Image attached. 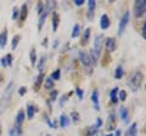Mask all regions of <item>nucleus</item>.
I'll use <instances>...</instances> for the list:
<instances>
[{"instance_id":"473e14b6","label":"nucleus","mask_w":146,"mask_h":136,"mask_svg":"<svg viewBox=\"0 0 146 136\" xmlns=\"http://www.w3.org/2000/svg\"><path fill=\"white\" fill-rule=\"evenodd\" d=\"M18 16H20V11H18V9L13 7V10H12V20L16 21L18 18Z\"/></svg>"},{"instance_id":"1a4fd4ad","label":"nucleus","mask_w":146,"mask_h":136,"mask_svg":"<svg viewBox=\"0 0 146 136\" xmlns=\"http://www.w3.org/2000/svg\"><path fill=\"white\" fill-rule=\"evenodd\" d=\"M119 116H121V119L123 120V123H129V112H128L127 107H122L119 110Z\"/></svg>"},{"instance_id":"bb28decb","label":"nucleus","mask_w":146,"mask_h":136,"mask_svg":"<svg viewBox=\"0 0 146 136\" xmlns=\"http://www.w3.org/2000/svg\"><path fill=\"white\" fill-rule=\"evenodd\" d=\"M20 39H21V35H18V34H16L15 37H13V39H12V44H11L12 50H15V49L17 48L18 43H20Z\"/></svg>"},{"instance_id":"a19ab883","label":"nucleus","mask_w":146,"mask_h":136,"mask_svg":"<svg viewBox=\"0 0 146 136\" xmlns=\"http://www.w3.org/2000/svg\"><path fill=\"white\" fill-rule=\"evenodd\" d=\"M1 66L3 67H7V60H6V57H3L1 58Z\"/></svg>"},{"instance_id":"20e7f679","label":"nucleus","mask_w":146,"mask_h":136,"mask_svg":"<svg viewBox=\"0 0 146 136\" xmlns=\"http://www.w3.org/2000/svg\"><path fill=\"white\" fill-rule=\"evenodd\" d=\"M101 50H102V37L101 35H96V38L94 40V49L91 50V52H93L98 58H100Z\"/></svg>"},{"instance_id":"ddd939ff","label":"nucleus","mask_w":146,"mask_h":136,"mask_svg":"<svg viewBox=\"0 0 146 136\" xmlns=\"http://www.w3.org/2000/svg\"><path fill=\"white\" fill-rule=\"evenodd\" d=\"M7 43V29H4L0 33V48H5Z\"/></svg>"},{"instance_id":"0eeeda50","label":"nucleus","mask_w":146,"mask_h":136,"mask_svg":"<svg viewBox=\"0 0 146 136\" xmlns=\"http://www.w3.org/2000/svg\"><path fill=\"white\" fill-rule=\"evenodd\" d=\"M95 7H96V1H95V0H89L88 1V18L90 21H93V18H94Z\"/></svg>"},{"instance_id":"5701e85b","label":"nucleus","mask_w":146,"mask_h":136,"mask_svg":"<svg viewBox=\"0 0 146 136\" xmlns=\"http://www.w3.org/2000/svg\"><path fill=\"white\" fill-rule=\"evenodd\" d=\"M68 124H70V119H68V117L62 114L60 117V125L62 126V128H66V126H68Z\"/></svg>"},{"instance_id":"c03bdc74","label":"nucleus","mask_w":146,"mask_h":136,"mask_svg":"<svg viewBox=\"0 0 146 136\" xmlns=\"http://www.w3.org/2000/svg\"><path fill=\"white\" fill-rule=\"evenodd\" d=\"M116 136H121V131H119V130L116 131Z\"/></svg>"},{"instance_id":"412c9836","label":"nucleus","mask_w":146,"mask_h":136,"mask_svg":"<svg viewBox=\"0 0 146 136\" xmlns=\"http://www.w3.org/2000/svg\"><path fill=\"white\" fill-rule=\"evenodd\" d=\"M117 94H118V88H113L112 91H111V94H110V96H111V101H112L113 103H117V102H118V96H117Z\"/></svg>"},{"instance_id":"7c9ffc66","label":"nucleus","mask_w":146,"mask_h":136,"mask_svg":"<svg viewBox=\"0 0 146 136\" xmlns=\"http://www.w3.org/2000/svg\"><path fill=\"white\" fill-rule=\"evenodd\" d=\"M45 61H46V57H45V56L40 57V61H39V63H38V69H39L40 72L43 71V67H44V65H45Z\"/></svg>"},{"instance_id":"2eb2a0df","label":"nucleus","mask_w":146,"mask_h":136,"mask_svg":"<svg viewBox=\"0 0 146 136\" xmlns=\"http://www.w3.org/2000/svg\"><path fill=\"white\" fill-rule=\"evenodd\" d=\"M91 101H93L94 106H95V110L99 111L100 108H99V92H98V90H94L93 94H91Z\"/></svg>"},{"instance_id":"37998d69","label":"nucleus","mask_w":146,"mask_h":136,"mask_svg":"<svg viewBox=\"0 0 146 136\" xmlns=\"http://www.w3.org/2000/svg\"><path fill=\"white\" fill-rule=\"evenodd\" d=\"M56 96H57V91H56V90L51 91V100H52V101H54V100H56Z\"/></svg>"},{"instance_id":"c756f323","label":"nucleus","mask_w":146,"mask_h":136,"mask_svg":"<svg viewBox=\"0 0 146 136\" xmlns=\"http://www.w3.org/2000/svg\"><path fill=\"white\" fill-rule=\"evenodd\" d=\"M60 77H61V71L60 69H56L54 72V73L51 74V79L55 81V80H58L60 79Z\"/></svg>"},{"instance_id":"aec40b11","label":"nucleus","mask_w":146,"mask_h":136,"mask_svg":"<svg viewBox=\"0 0 146 136\" xmlns=\"http://www.w3.org/2000/svg\"><path fill=\"white\" fill-rule=\"evenodd\" d=\"M89 37H90V28H86L85 30H84V34H83V39H82V42H80V44L83 45H86L88 44V42H89Z\"/></svg>"},{"instance_id":"79ce46f5","label":"nucleus","mask_w":146,"mask_h":136,"mask_svg":"<svg viewBox=\"0 0 146 136\" xmlns=\"http://www.w3.org/2000/svg\"><path fill=\"white\" fill-rule=\"evenodd\" d=\"M74 4L77 6H82L84 4V0H74Z\"/></svg>"},{"instance_id":"a18cd8bd","label":"nucleus","mask_w":146,"mask_h":136,"mask_svg":"<svg viewBox=\"0 0 146 136\" xmlns=\"http://www.w3.org/2000/svg\"><path fill=\"white\" fill-rule=\"evenodd\" d=\"M0 134H1V124H0Z\"/></svg>"},{"instance_id":"9d476101","label":"nucleus","mask_w":146,"mask_h":136,"mask_svg":"<svg viewBox=\"0 0 146 136\" xmlns=\"http://www.w3.org/2000/svg\"><path fill=\"white\" fill-rule=\"evenodd\" d=\"M27 15H28V7H27L26 4L21 6V11H20V22L21 23H23L27 18Z\"/></svg>"},{"instance_id":"6ab92c4d","label":"nucleus","mask_w":146,"mask_h":136,"mask_svg":"<svg viewBox=\"0 0 146 136\" xmlns=\"http://www.w3.org/2000/svg\"><path fill=\"white\" fill-rule=\"evenodd\" d=\"M115 114H110V119H108V124H107V129L108 130H115L116 128V119H115Z\"/></svg>"},{"instance_id":"c9c22d12","label":"nucleus","mask_w":146,"mask_h":136,"mask_svg":"<svg viewBox=\"0 0 146 136\" xmlns=\"http://www.w3.org/2000/svg\"><path fill=\"white\" fill-rule=\"evenodd\" d=\"M141 35H143V39H146V23H143V28H141Z\"/></svg>"},{"instance_id":"39448f33","label":"nucleus","mask_w":146,"mask_h":136,"mask_svg":"<svg viewBox=\"0 0 146 136\" xmlns=\"http://www.w3.org/2000/svg\"><path fill=\"white\" fill-rule=\"evenodd\" d=\"M129 17H130L129 11H125L124 15L122 16L121 22H119V27H118V34H119V35H122L123 32H124L125 27H127V24H128V22H129Z\"/></svg>"},{"instance_id":"dca6fc26","label":"nucleus","mask_w":146,"mask_h":136,"mask_svg":"<svg viewBox=\"0 0 146 136\" xmlns=\"http://www.w3.org/2000/svg\"><path fill=\"white\" fill-rule=\"evenodd\" d=\"M58 23H60V16H58L57 12H54V13H52V30H54V32L57 30Z\"/></svg>"},{"instance_id":"cd10ccee","label":"nucleus","mask_w":146,"mask_h":136,"mask_svg":"<svg viewBox=\"0 0 146 136\" xmlns=\"http://www.w3.org/2000/svg\"><path fill=\"white\" fill-rule=\"evenodd\" d=\"M21 128H18V126H13V128L10 130V135L11 136H20L21 134Z\"/></svg>"},{"instance_id":"9b49d317","label":"nucleus","mask_w":146,"mask_h":136,"mask_svg":"<svg viewBox=\"0 0 146 136\" xmlns=\"http://www.w3.org/2000/svg\"><path fill=\"white\" fill-rule=\"evenodd\" d=\"M100 27H101L102 29H107L110 27V18L106 13H104L101 16V20H100Z\"/></svg>"},{"instance_id":"a211bd4d","label":"nucleus","mask_w":146,"mask_h":136,"mask_svg":"<svg viewBox=\"0 0 146 136\" xmlns=\"http://www.w3.org/2000/svg\"><path fill=\"white\" fill-rule=\"evenodd\" d=\"M43 81H44V74L40 73L38 75V78L35 79V84H34V90H35V91H38V90L40 89V86H42V84H43Z\"/></svg>"},{"instance_id":"c85d7f7f","label":"nucleus","mask_w":146,"mask_h":136,"mask_svg":"<svg viewBox=\"0 0 146 136\" xmlns=\"http://www.w3.org/2000/svg\"><path fill=\"white\" fill-rule=\"evenodd\" d=\"M31 63H32V65H35V63H36V52H35V50L33 49V50H32V51H31Z\"/></svg>"},{"instance_id":"6e6552de","label":"nucleus","mask_w":146,"mask_h":136,"mask_svg":"<svg viewBox=\"0 0 146 136\" xmlns=\"http://www.w3.org/2000/svg\"><path fill=\"white\" fill-rule=\"evenodd\" d=\"M79 60H80V62L83 63V65H84L85 67L91 66V65H90L89 53H86V52H84V51H80V52H79Z\"/></svg>"},{"instance_id":"49530a36","label":"nucleus","mask_w":146,"mask_h":136,"mask_svg":"<svg viewBox=\"0 0 146 136\" xmlns=\"http://www.w3.org/2000/svg\"><path fill=\"white\" fill-rule=\"evenodd\" d=\"M106 136H113V135H112V134H110V135H106Z\"/></svg>"},{"instance_id":"f8f14e48","label":"nucleus","mask_w":146,"mask_h":136,"mask_svg":"<svg viewBox=\"0 0 146 136\" xmlns=\"http://www.w3.org/2000/svg\"><path fill=\"white\" fill-rule=\"evenodd\" d=\"M23 121H25V111L21 110V111H18L17 116H16V126L21 128V125Z\"/></svg>"},{"instance_id":"4468645a","label":"nucleus","mask_w":146,"mask_h":136,"mask_svg":"<svg viewBox=\"0 0 146 136\" xmlns=\"http://www.w3.org/2000/svg\"><path fill=\"white\" fill-rule=\"evenodd\" d=\"M136 134H138V124H136V123H133L130 128L127 130L125 136H136Z\"/></svg>"},{"instance_id":"f03ea898","label":"nucleus","mask_w":146,"mask_h":136,"mask_svg":"<svg viewBox=\"0 0 146 136\" xmlns=\"http://www.w3.org/2000/svg\"><path fill=\"white\" fill-rule=\"evenodd\" d=\"M143 80H144V74L141 72H135V73L130 77L129 79V86L133 91H138L140 89L141 84H143Z\"/></svg>"},{"instance_id":"393cba45","label":"nucleus","mask_w":146,"mask_h":136,"mask_svg":"<svg viewBox=\"0 0 146 136\" xmlns=\"http://www.w3.org/2000/svg\"><path fill=\"white\" fill-rule=\"evenodd\" d=\"M79 34H80V26L79 24H74V27H73V30H72V38L79 37Z\"/></svg>"},{"instance_id":"4be33fe9","label":"nucleus","mask_w":146,"mask_h":136,"mask_svg":"<svg viewBox=\"0 0 146 136\" xmlns=\"http://www.w3.org/2000/svg\"><path fill=\"white\" fill-rule=\"evenodd\" d=\"M54 84H55V81L51 79V77H48V78L45 79L44 86L46 89H49V90H51V89H54Z\"/></svg>"},{"instance_id":"f704fd0d","label":"nucleus","mask_w":146,"mask_h":136,"mask_svg":"<svg viewBox=\"0 0 146 136\" xmlns=\"http://www.w3.org/2000/svg\"><path fill=\"white\" fill-rule=\"evenodd\" d=\"M118 100H121V101H125L127 100V92L124 91V90L119 91V97H118Z\"/></svg>"},{"instance_id":"423d86ee","label":"nucleus","mask_w":146,"mask_h":136,"mask_svg":"<svg viewBox=\"0 0 146 136\" xmlns=\"http://www.w3.org/2000/svg\"><path fill=\"white\" fill-rule=\"evenodd\" d=\"M106 50L108 52H113L115 50L117 49V43H116V39L115 38H107L106 39Z\"/></svg>"},{"instance_id":"58836bf2","label":"nucleus","mask_w":146,"mask_h":136,"mask_svg":"<svg viewBox=\"0 0 146 136\" xmlns=\"http://www.w3.org/2000/svg\"><path fill=\"white\" fill-rule=\"evenodd\" d=\"M101 124H102V120L100 119V118H98V120H96V125H95L94 128H95V129H99L100 126H101Z\"/></svg>"},{"instance_id":"b1692460","label":"nucleus","mask_w":146,"mask_h":136,"mask_svg":"<svg viewBox=\"0 0 146 136\" xmlns=\"http://www.w3.org/2000/svg\"><path fill=\"white\" fill-rule=\"evenodd\" d=\"M123 74H124V71H123V68H122V66H118V67L116 68V73H115V78H116V79H122V77H123Z\"/></svg>"},{"instance_id":"2f4dec72","label":"nucleus","mask_w":146,"mask_h":136,"mask_svg":"<svg viewBox=\"0 0 146 136\" xmlns=\"http://www.w3.org/2000/svg\"><path fill=\"white\" fill-rule=\"evenodd\" d=\"M55 7H56V3H54V1H48L46 7H45V9H46L48 11H50V10L54 11V9H55Z\"/></svg>"},{"instance_id":"4c0bfd02","label":"nucleus","mask_w":146,"mask_h":136,"mask_svg":"<svg viewBox=\"0 0 146 136\" xmlns=\"http://www.w3.org/2000/svg\"><path fill=\"white\" fill-rule=\"evenodd\" d=\"M27 92V89L25 88V86H21L20 88V90H18V94H20L21 95V96H23V95Z\"/></svg>"},{"instance_id":"72a5a7b5","label":"nucleus","mask_w":146,"mask_h":136,"mask_svg":"<svg viewBox=\"0 0 146 136\" xmlns=\"http://www.w3.org/2000/svg\"><path fill=\"white\" fill-rule=\"evenodd\" d=\"M71 118L76 121V123H78V121H79V113H78V112H76V111H74V112H72V113H71Z\"/></svg>"},{"instance_id":"f3484780","label":"nucleus","mask_w":146,"mask_h":136,"mask_svg":"<svg viewBox=\"0 0 146 136\" xmlns=\"http://www.w3.org/2000/svg\"><path fill=\"white\" fill-rule=\"evenodd\" d=\"M46 17H48V10H46V9H44V12L40 13V18H39V23H38V29L39 30L42 29L43 24L45 23V20H46Z\"/></svg>"},{"instance_id":"ea45409f","label":"nucleus","mask_w":146,"mask_h":136,"mask_svg":"<svg viewBox=\"0 0 146 136\" xmlns=\"http://www.w3.org/2000/svg\"><path fill=\"white\" fill-rule=\"evenodd\" d=\"M77 95H78L79 100H82V98H83V96H84V94H83V91H82L80 89H77Z\"/></svg>"},{"instance_id":"f257e3e1","label":"nucleus","mask_w":146,"mask_h":136,"mask_svg":"<svg viewBox=\"0 0 146 136\" xmlns=\"http://www.w3.org/2000/svg\"><path fill=\"white\" fill-rule=\"evenodd\" d=\"M12 90H13V83H10L7 85V88L5 89V92H4L1 98H0V113H3L7 108L11 96H12Z\"/></svg>"},{"instance_id":"e433bc0d","label":"nucleus","mask_w":146,"mask_h":136,"mask_svg":"<svg viewBox=\"0 0 146 136\" xmlns=\"http://www.w3.org/2000/svg\"><path fill=\"white\" fill-rule=\"evenodd\" d=\"M5 57L7 60V66H11L12 65V55H11V53H9V55H6Z\"/></svg>"},{"instance_id":"a878e982","label":"nucleus","mask_w":146,"mask_h":136,"mask_svg":"<svg viewBox=\"0 0 146 136\" xmlns=\"http://www.w3.org/2000/svg\"><path fill=\"white\" fill-rule=\"evenodd\" d=\"M34 106H32V105H28V107H27V117H28V119H32L34 116Z\"/></svg>"},{"instance_id":"7ed1b4c3","label":"nucleus","mask_w":146,"mask_h":136,"mask_svg":"<svg viewBox=\"0 0 146 136\" xmlns=\"http://www.w3.org/2000/svg\"><path fill=\"white\" fill-rule=\"evenodd\" d=\"M145 11H146V3L145 0H138L135 1L134 4V16L136 18H140L145 15Z\"/></svg>"}]
</instances>
